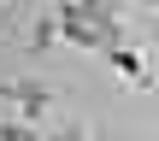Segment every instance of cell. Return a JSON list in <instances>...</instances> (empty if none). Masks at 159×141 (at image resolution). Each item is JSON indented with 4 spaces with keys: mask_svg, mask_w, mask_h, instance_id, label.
I'll use <instances>...</instances> for the list:
<instances>
[{
    "mask_svg": "<svg viewBox=\"0 0 159 141\" xmlns=\"http://www.w3.org/2000/svg\"><path fill=\"white\" fill-rule=\"evenodd\" d=\"M0 106H12L24 124H47V112H53V94H47L41 82H18V88H0Z\"/></svg>",
    "mask_w": 159,
    "mask_h": 141,
    "instance_id": "obj_1",
    "label": "cell"
},
{
    "mask_svg": "<svg viewBox=\"0 0 159 141\" xmlns=\"http://www.w3.org/2000/svg\"><path fill=\"white\" fill-rule=\"evenodd\" d=\"M0 141H35V124H24V118L18 124H0Z\"/></svg>",
    "mask_w": 159,
    "mask_h": 141,
    "instance_id": "obj_3",
    "label": "cell"
},
{
    "mask_svg": "<svg viewBox=\"0 0 159 141\" xmlns=\"http://www.w3.org/2000/svg\"><path fill=\"white\" fill-rule=\"evenodd\" d=\"M112 71H118L124 82H136V88L148 82V71H142V59H136V53H112Z\"/></svg>",
    "mask_w": 159,
    "mask_h": 141,
    "instance_id": "obj_2",
    "label": "cell"
}]
</instances>
